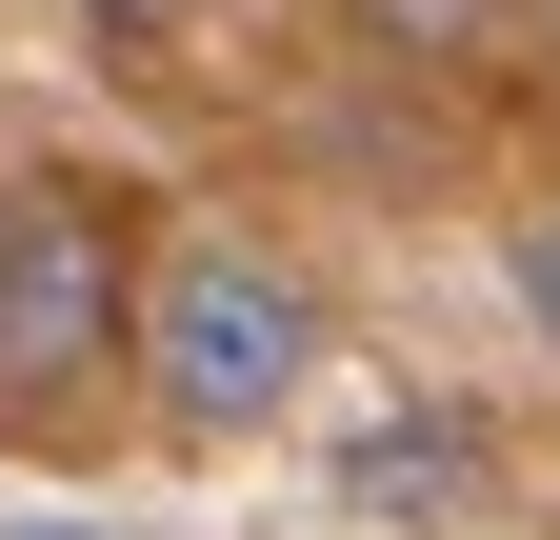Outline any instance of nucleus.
Here are the masks:
<instances>
[{
    "mask_svg": "<svg viewBox=\"0 0 560 540\" xmlns=\"http://www.w3.org/2000/svg\"><path fill=\"white\" fill-rule=\"evenodd\" d=\"M21 540H81V520H21Z\"/></svg>",
    "mask_w": 560,
    "mask_h": 540,
    "instance_id": "nucleus-6",
    "label": "nucleus"
},
{
    "mask_svg": "<svg viewBox=\"0 0 560 540\" xmlns=\"http://www.w3.org/2000/svg\"><path fill=\"white\" fill-rule=\"evenodd\" d=\"M521 320H540V341H560V200H540V221H521Z\"/></svg>",
    "mask_w": 560,
    "mask_h": 540,
    "instance_id": "nucleus-4",
    "label": "nucleus"
},
{
    "mask_svg": "<svg viewBox=\"0 0 560 540\" xmlns=\"http://www.w3.org/2000/svg\"><path fill=\"white\" fill-rule=\"evenodd\" d=\"M81 21H120V40H161V21H180V0H81Z\"/></svg>",
    "mask_w": 560,
    "mask_h": 540,
    "instance_id": "nucleus-5",
    "label": "nucleus"
},
{
    "mask_svg": "<svg viewBox=\"0 0 560 540\" xmlns=\"http://www.w3.org/2000/svg\"><path fill=\"white\" fill-rule=\"evenodd\" d=\"M120 361L161 380L200 441H221V421H280V400L320 380V281H301L280 240H241V221H221V240H180V260H140Z\"/></svg>",
    "mask_w": 560,
    "mask_h": 540,
    "instance_id": "nucleus-1",
    "label": "nucleus"
},
{
    "mask_svg": "<svg viewBox=\"0 0 560 540\" xmlns=\"http://www.w3.org/2000/svg\"><path fill=\"white\" fill-rule=\"evenodd\" d=\"M140 320V200L120 180H0V380H101Z\"/></svg>",
    "mask_w": 560,
    "mask_h": 540,
    "instance_id": "nucleus-2",
    "label": "nucleus"
},
{
    "mask_svg": "<svg viewBox=\"0 0 560 540\" xmlns=\"http://www.w3.org/2000/svg\"><path fill=\"white\" fill-rule=\"evenodd\" d=\"M340 21H361L381 60H521L540 0H340Z\"/></svg>",
    "mask_w": 560,
    "mask_h": 540,
    "instance_id": "nucleus-3",
    "label": "nucleus"
}]
</instances>
